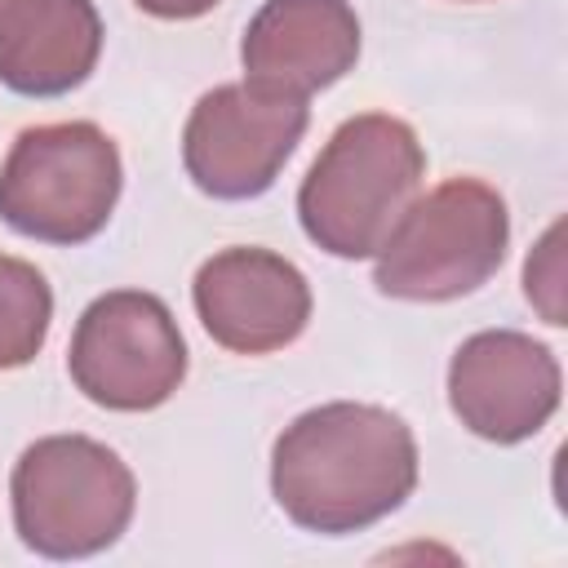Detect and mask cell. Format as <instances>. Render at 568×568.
Masks as SVG:
<instances>
[{
  "label": "cell",
  "mask_w": 568,
  "mask_h": 568,
  "mask_svg": "<svg viewBox=\"0 0 568 568\" xmlns=\"http://www.w3.org/2000/svg\"><path fill=\"white\" fill-rule=\"evenodd\" d=\"M413 488L417 439L377 404H320L284 426L271 453V493L306 532H359L399 510Z\"/></svg>",
  "instance_id": "1"
},
{
  "label": "cell",
  "mask_w": 568,
  "mask_h": 568,
  "mask_svg": "<svg viewBox=\"0 0 568 568\" xmlns=\"http://www.w3.org/2000/svg\"><path fill=\"white\" fill-rule=\"evenodd\" d=\"M426 155L417 133L382 111L346 120L297 191L302 231L333 257H368L417 200Z\"/></svg>",
  "instance_id": "2"
},
{
  "label": "cell",
  "mask_w": 568,
  "mask_h": 568,
  "mask_svg": "<svg viewBox=\"0 0 568 568\" xmlns=\"http://www.w3.org/2000/svg\"><path fill=\"white\" fill-rule=\"evenodd\" d=\"M13 528L44 559H84L133 519V470L89 435L36 439L13 466Z\"/></svg>",
  "instance_id": "3"
},
{
  "label": "cell",
  "mask_w": 568,
  "mask_h": 568,
  "mask_svg": "<svg viewBox=\"0 0 568 568\" xmlns=\"http://www.w3.org/2000/svg\"><path fill=\"white\" fill-rule=\"evenodd\" d=\"M506 240V200L479 178H448L404 209L377 248L373 284L404 302H448L497 275Z\"/></svg>",
  "instance_id": "4"
},
{
  "label": "cell",
  "mask_w": 568,
  "mask_h": 568,
  "mask_svg": "<svg viewBox=\"0 0 568 568\" xmlns=\"http://www.w3.org/2000/svg\"><path fill=\"white\" fill-rule=\"evenodd\" d=\"M120 178V151L98 124H36L0 164V217L27 240L84 244L106 226Z\"/></svg>",
  "instance_id": "5"
},
{
  "label": "cell",
  "mask_w": 568,
  "mask_h": 568,
  "mask_svg": "<svg viewBox=\"0 0 568 568\" xmlns=\"http://www.w3.org/2000/svg\"><path fill=\"white\" fill-rule=\"evenodd\" d=\"M67 368L84 399L115 413H146L182 386L186 342L173 311L155 293L115 288L80 315Z\"/></svg>",
  "instance_id": "6"
},
{
  "label": "cell",
  "mask_w": 568,
  "mask_h": 568,
  "mask_svg": "<svg viewBox=\"0 0 568 568\" xmlns=\"http://www.w3.org/2000/svg\"><path fill=\"white\" fill-rule=\"evenodd\" d=\"M306 98L262 84H217L204 93L182 133V164L213 200H253L275 186L306 133Z\"/></svg>",
  "instance_id": "7"
},
{
  "label": "cell",
  "mask_w": 568,
  "mask_h": 568,
  "mask_svg": "<svg viewBox=\"0 0 568 568\" xmlns=\"http://www.w3.org/2000/svg\"><path fill=\"white\" fill-rule=\"evenodd\" d=\"M448 404L470 435L519 444L559 408V364L550 346L532 342L528 333H475L448 364Z\"/></svg>",
  "instance_id": "8"
},
{
  "label": "cell",
  "mask_w": 568,
  "mask_h": 568,
  "mask_svg": "<svg viewBox=\"0 0 568 568\" xmlns=\"http://www.w3.org/2000/svg\"><path fill=\"white\" fill-rule=\"evenodd\" d=\"M195 315L235 355H266L302 337L311 320L306 275L271 248H222L195 271Z\"/></svg>",
  "instance_id": "9"
},
{
  "label": "cell",
  "mask_w": 568,
  "mask_h": 568,
  "mask_svg": "<svg viewBox=\"0 0 568 568\" xmlns=\"http://www.w3.org/2000/svg\"><path fill=\"white\" fill-rule=\"evenodd\" d=\"M359 58V18L346 0H266L240 44L244 80L311 98Z\"/></svg>",
  "instance_id": "10"
},
{
  "label": "cell",
  "mask_w": 568,
  "mask_h": 568,
  "mask_svg": "<svg viewBox=\"0 0 568 568\" xmlns=\"http://www.w3.org/2000/svg\"><path fill=\"white\" fill-rule=\"evenodd\" d=\"M102 53L93 0H4L0 80L27 98H58L89 80Z\"/></svg>",
  "instance_id": "11"
},
{
  "label": "cell",
  "mask_w": 568,
  "mask_h": 568,
  "mask_svg": "<svg viewBox=\"0 0 568 568\" xmlns=\"http://www.w3.org/2000/svg\"><path fill=\"white\" fill-rule=\"evenodd\" d=\"M53 320V293L44 275L22 262L0 253V368H22L40 355Z\"/></svg>",
  "instance_id": "12"
},
{
  "label": "cell",
  "mask_w": 568,
  "mask_h": 568,
  "mask_svg": "<svg viewBox=\"0 0 568 568\" xmlns=\"http://www.w3.org/2000/svg\"><path fill=\"white\" fill-rule=\"evenodd\" d=\"M138 9H146L151 18H169V22H186V18H200L209 13L217 0H133Z\"/></svg>",
  "instance_id": "13"
},
{
  "label": "cell",
  "mask_w": 568,
  "mask_h": 568,
  "mask_svg": "<svg viewBox=\"0 0 568 568\" xmlns=\"http://www.w3.org/2000/svg\"><path fill=\"white\" fill-rule=\"evenodd\" d=\"M0 4H4V0H0Z\"/></svg>",
  "instance_id": "14"
}]
</instances>
